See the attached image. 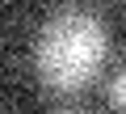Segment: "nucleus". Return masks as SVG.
Listing matches in <instances>:
<instances>
[{
	"instance_id": "f03ea898",
	"label": "nucleus",
	"mask_w": 126,
	"mask_h": 114,
	"mask_svg": "<svg viewBox=\"0 0 126 114\" xmlns=\"http://www.w3.org/2000/svg\"><path fill=\"white\" fill-rule=\"evenodd\" d=\"M105 101H109L113 110H126V64L105 80Z\"/></svg>"
},
{
	"instance_id": "f257e3e1",
	"label": "nucleus",
	"mask_w": 126,
	"mask_h": 114,
	"mask_svg": "<svg viewBox=\"0 0 126 114\" xmlns=\"http://www.w3.org/2000/svg\"><path fill=\"white\" fill-rule=\"evenodd\" d=\"M105 55H109V30L93 9H59L38 30L34 72L50 93L72 97L101 76Z\"/></svg>"
}]
</instances>
